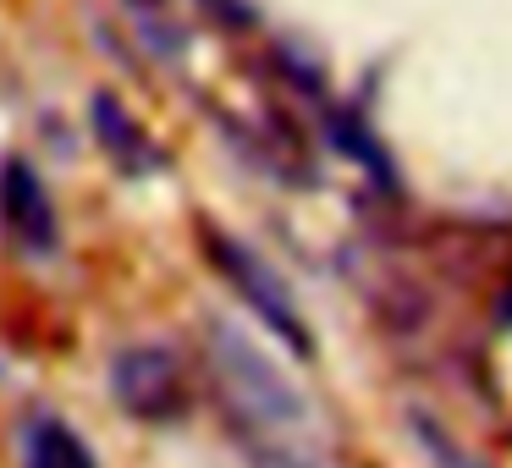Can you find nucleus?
<instances>
[{
    "mask_svg": "<svg viewBox=\"0 0 512 468\" xmlns=\"http://www.w3.org/2000/svg\"><path fill=\"white\" fill-rule=\"evenodd\" d=\"M210 364H215V391H221L226 413H232L237 435H243L259 468H325L309 402L237 325L210 331Z\"/></svg>",
    "mask_w": 512,
    "mask_h": 468,
    "instance_id": "obj_1",
    "label": "nucleus"
},
{
    "mask_svg": "<svg viewBox=\"0 0 512 468\" xmlns=\"http://www.w3.org/2000/svg\"><path fill=\"white\" fill-rule=\"evenodd\" d=\"M204 243H210V259H215V270H221L226 281H232L237 292H243L248 303H254V314L270 325V331L281 336V342L292 347V353H314V336L303 331V320H298V303H292V292L281 287V276L265 265L259 254H248L237 237H226V232H204Z\"/></svg>",
    "mask_w": 512,
    "mask_h": 468,
    "instance_id": "obj_2",
    "label": "nucleus"
},
{
    "mask_svg": "<svg viewBox=\"0 0 512 468\" xmlns=\"http://www.w3.org/2000/svg\"><path fill=\"white\" fill-rule=\"evenodd\" d=\"M111 397L144 424H166L188 408L182 369L166 347H122L111 364Z\"/></svg>",
    "mask_w": 512,
    "mask_h": 468,
    "instance_id": "obj_3",
    "label": "nucleus"
},
{
    "mask_svg": "<svg viewBox=\"0 0 512 468\" xmlns=\"http://www.w3.org/2000/svg\"><path fill=\"white\" fill-rule=\"evenodd\" d=\"M0 221H6V232L23 248H34V254H45L56 243V210H50V193L34 177L28 160H6L0 166Z\"/></svg>",
    "mask_w": 512,
    "mask_h": 468,
    "instance_id": "obj_4",
    "label": "nucleus"
},
{
    "mask_svg": "<svg viewBox=\"0 0 512 468\" xmlns=\"http://www.w3.org/2000/svg\"><path fill=\"white\" fill-rule=\"evenodd\" d=\"M28 468H94V452L61 419H39L28 430Z\"/></svg>",
    "mask_w": 512,
    "mask_h": 468,
    "instance_id": "obj_5",
    "label": "nucleus"
},
{
    "mask_svg": "<svg viewBox=\"0 0 512 468\" xmlns=\"http://www.w3.org/2000/svg\"><path fill=\"white\" fill-rule=\"evenodd\" d=\"M94 127H100V144L111 149L122 166H149V160H155V149L144 144L138 122H127L122 105H116L111 94H100V100H94Z\"/></svg>",
    "mask_w": 512,
    "mask_h": 468,
    "instance_id": "obj_6",
    "label": "nucleus"
},
{
    "mask_svg": "<svg viewBox=\"0 0 512 468\" xmlns=\"http://www.w3.org/2000/svg\"><path fill=\"white\" fill-rule=\"evenodd\" d=\"M336 144H342L347 155H358V160H364V166L375 171V177H386V155H380V144H375V138H369L358 122H347V116H336Z\"/></svg>",
    "mask_w": 512,
    "mask_h": 468,
    "instance_id": "obj_7",
    "label": "nucleus"
},
{
    "mask_svg": "<svg viewBox=\"0 0 512 468\" xmlns=\"http://www.w3.org/2000/svg\"><path fill=\"white\" fill-rule=\"evenodd\" d=\"M419 441L430 446V457H435V463H441V468H485V463H479L474 452H463V446H457L452 435H441V430H435V424H424V419H419Z\"/></svg>",
    "mask_w": 512,
    "mask_h": 468,
    "instance_id": "obj_8",
    "label": "nucleus"
},
{
    "mask_svg": "<svg viewBox=\"0 0 512 468\" xmlns=\"http://www.w3.org/2000/svg\"><path fill=\"white\" fill-rule=\"evenodd\" d=\"M496 309H501V325H512V281H507V292H501Z\"/></svg>",
    "mask_w": 512,
    "mask_h": 468,
    "instance_id": "obj_9",
    "label": "nucleus"
},
{
    "mask_svg": "<svg viewBox=\"0 0 512 468\" xmlns=\"http://www.w3.org/2000/svg\"><path fill=\"white\" fill-rule=\"evenodd\" d=\"M138 6H160V0H138Z\"/></svg>",
    "mask_w": 512,
    "mask_h": 468,
    "instance_id": "obj_10",
    "label": "nucleus"
}]
</instances>
